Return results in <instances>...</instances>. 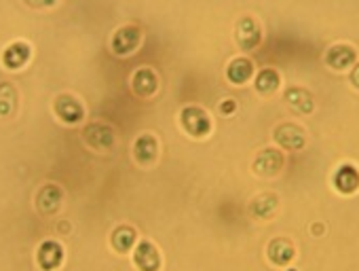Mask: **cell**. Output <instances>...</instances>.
<instances>
[{
	"label": "cell",
	"mask_w": 359,
	"mask_h": 271,
	"mask_svg": "<svg viewBox=\"0 0 359 271\" xmlns=\"http://www.w3.org/2000/svg\"><path fill=\"white\" fill-rule=\"evenodd\" d=\"M83 140L89 149L97 153H108L116 145V129L104 121H95L83 129Z\"/></svg>",
	"instance_id": "obj_1"
},
{
	"label": "cell",
	"mask_w": 359,
	"mask_h": 271,
	"mask_svg": "<svg viewBox=\"0 0 359 271\" xmlns=\"http://www.w3.org/2000/svg\"><path fill=\"white\" fill-rule=\"evenodd\" d=\"M180 123H182L184 131L193 138H205L214 129V121L201 106H184L180 112Z\"/></svg>",
	"instance_id": "obj_2"
},
{
	"label": "cell",
	"mask_w": 359,
	"mask_h": 271,
	"mask_svg": "<svg viewBox=\"0 0 359 271\" xmlns=\"http://www.w3.org/2000/svg\"><path fill=\"white\" fill-rule=\"evenodd\" d=\"M140 43H142V30H140V26L127 24V26H121L112 34L110 47H112V53L114 55L125 58V55H131L140 47Z\"/></svg>",
	"instance_id": "obj_3"
},
{
	"label": "cell",
	"mask_w": 359,
	"mask_h": 271,
	"mask_svg": "<svg viewBox=\"0 0 359 271\" xmlns=\"http://www.w3.org/2000/svg\"><path fill=\"white\" fill-rule=\"evenodd\" d=\"M235 41L241 51H254L262 43V28L256 22V18L245 15L235 26Z\"/></svg>",
	"instance_id": "obj_4"
},
{
	"label": "cell",
	"mask_w": 359,
	"mask_h": 271,
	"mask_svg": "<svg viewBox=\"0 0 359 271\" xmlns=\"http://www.w3.org/2000/svg\"><path fill=\"white\" fill-rule=\"evenodd\" d=\"M285 166V155L279 151V149H273V147H266L262 149L254 161H252V170L258 174V176H264V178H271V176H277Z\"/></svg>",
	"instance_id": "obj_5"
},
{
	"label": "cell",
	"mask_w": 359,
	"mask_h": 271,
	"mask_svg": "<svg viewBox=\"0 0 359 271\" xmlns=\"http://www.w3.org/2000/svg\"><path fill=\"white\" fill-rule=\"evenodd\" d=\"M275 143L281 147V151H300L306 145V133L296 123H281L273 131Z\"/></svg>",
	"instance_id": "obj_6"
},
{
	"label": "cell",
	"mask_w": 359,
	"mask_h": 271,
	"mask_svg": "<svg viewBox=\"0 0 359 271\" xmlns=\"http://www.w3.org/2000/svg\"><path fill=\"white\" fill-rule=\"evenodd\" d=\"M53 110H55V114L60 117V121L66 123V125H79V123L85 119V108H83V104H81L74 95H70V93L57 95L55 102H53Z\"/></svg>",
	"instance_id": "obj_7"
},
{
	"label": "cell",
	"mask_w": 359,
	"mask_h": 271,
	"mask_svg": "<svg viewBox=\"0 0 359 271\" xmlns=\"http://www.w3.org/2000/svg\"><path fill=\"white\" fill-rule=\"evenodd\" d=\"M133 159L142 168L154 166V161L158 159V143L154 138V133L144 131L137 136L135 143H133Z\"/></svg>",
	"instance_id": "obj_8"
},
{
	"label": "cell",
	"mask_w": 359,
	"mask_h": 271,
	"mask_svg": "<svg viewBox=\"0 0 359 271\" xmlns=\"http://www.w3.org/2000/svg\"><path fill=\"white\" fill-rule=\"evenodd\" d=\"M133 265L137 271H161L163 258L158 248L150 239L140 242L133 250Z\"/></svg>",
	"instance_id": "obj_9"
},
{
	"label": "cell",
	"mask_w": 359,
	"mask_h": 271,
	"mask_svg": "<svg viewBox=\"0 0 359 271\" xmlns=\"http://www.w3.org/2000/svg\"><path fill=\"white\" fill-rule=\"evenodd\" d=\"M332 187L340 195H353L359 191V170L353 164H342L332 174Z\"/></svg>",
	"instance_id": "obj_10"
},
{
	"label": "cell",
	"mask_w": 359,
	"mask_h": 271,
	"mask_svg": "<svg viewBox=\"0 0 359 271\" xmlns=\"http://www.w3.org/2000/svg\"><path fill=\"white\" fill-rule=\"evenodd\" d=\"M64 263V246L55 239H45L36 250V265L43 271H57Z\"/></svg>",
	"instance_id": "obj_11"
},
{
	"label": "cell",
	"mask_w": 359,
	"mask_h": 271,
	"mask_svg": "<svg viewBox=\"0 0 359 271\" xmlns=\"http://www.w3.org/2000/svg\"><path fill=\"white\" fill-rule=\"evenodd\" d=\"M131 91L137 98H152L158 91V77L150 66H140L131 74Z\"/></svg>",
	"instance_id": "obj_12"
},
{
	"label": "cell",
	"mask_w": 359,
	"mask_h": 271,
	"mask_svg": "<svg viewBox=\"0 0 359 271\" xmlns=\"http://www.w3.org/2000/svg\"><path fill=\"white\" fill-rule=\"evenodd\" d=\"M266 258L275 267H287L296 258V246L287 237H273L266 246Z\"/></svg>",
	"instance_id": "obj_13"
},
{
	"label": "cell",
	"mask_w": 359,
	"mask_h": 271,
	"mask_svg": "<svg viewBox=\"0 0 359 271\" xmlns=\"http://www.w3.org/2000/svg\"><path fill=\"white\" fill-rule=\"evenodd\" d=\"M325 64L332 68V70H348L357 64V51L351 47V45H344V43H338V45H332L325 53Z\"/></svg>",
	"instance_id": "obj_14"
},
{
	"label": "cell",
	"mask_w": 359,
	"mask_h": 271,
	"mask_svg": "<svg viewBox=\"0 0 359 271\" xmlns=\"http://www.w3.org/2000/svg\"><path fill=\"white\" fill-rule=\"evenodd\" d=\"M62 201H64V191H62V187H57L53 183L45 185L36 195V208L45 216L55 214L62 208Z\"/></svg>",
	"instance_id": "obj_15"
},
{
	"label": "cell",
	"mask_w": 359,
	"mask_h": 271,
	"mask_svg": "<svg viewBox=\"0 0 359 271\" xmlns=\"http://www.w3.org/2000/svg\"><path fill=\"white\" fill-rule=\"evenodd\" d=\"M32 58V47L24 41H18V43H11L5 51H3V66L7 70H20L24 68Z\"/></svg>",
	"instance_id": "obj_16"
},
{
	"label": "cell",
	"mask_w": 359,
	"mask_h": 271,
	"mask_svg": "<svg viewBox=\"0 0 359 271\" xmlns=\"http://www.w3.org/2000/svg\"><path fill=\"white\" fill-rule=\"evenodd\" d=\"M283 100L298 114H311L313 108H315V98L304 87H287L285 93H283Z\"/></svg>",
	"instance_id": "obj_17"
},
{
	"label": "cell",
	"mask_w": 359,
	"mask_h": 271,
	"mask_svg": "<svg viewBox=\"0 0 359 271\" xmlns=\"http://www.w3.org/2000/svg\"><path fill=\"white\" fill-rule=\"evenodd\" d=\"M279 197L275 193H260L250 201V214L256 220H269L277 214Z\"/></svg>",
	"instance_id": "obj_18"
},
{
	"label": "cell",
	"mask_w": 359,
	"mask_h": 271,
	"mask_svg": "<svg viewBox=\"0 0 359 271\" xmlns=\"http://www.w3.org/2000/svg\"><path fill=\"white\" fill-rule=\"evenodd\" d=\"M135 242H137V231L133 227H129V225H118L112 231V235H110V246L118 254L131 252L133 246H135Z\"/></svg>",
	"instance_id": "obj_19"
},
{
	"label": "cell",
	"mask_w": 359,
	"mask_h": 271,
	"mask_svg": "<svg viewBox=\"0 0 359 271\" xmlns=\"http://www.w3.org/2000/svg\"><path fill=\"white\" fill-rule=\"evenodd\" d=\"M254 77V62L248 58H235L226 66V79L233 85H245Z\"/></svg>",
	"instance_id": "obj_20"
},
{
	"label": "cell",
	"mask_w": 359,
	"mask_h": 271,
	"mask_svg": "<svg viewBox=\"0 0 359 271\" xmlns=\"http://www.w3.org/2000/svg\"><path fill=\"white\" fill-rule=\"evenodd\" d=\"M254 87L260 95H273L279 87H281V77L275 68H262L256 74Z\"/></svg>",
	"instance_id": "obj_21"
},
{
	"label": "cell",
	"mask_w": 359,
	"mask_h": 271,
	"mask_svg": "<svg viewBox=\"0 0 359 271\" xmlns=\"http://www.w3.org/2000/svg\"><path fill=\"white\" fill-rule=\"evenodd\" d=\"M18 108V89L11 83H0V117H9Z\"/></svg>",
	"instance_id": "obj_22"
},
{
	"label": "cell",
	"mask_w": 359,
	"mask_h": 271,
	"mask_svg": "<svg viewBox=\"0 0 359 271\" xmlns=\"http://www.w3.org/2000/svg\"><path fill=\"white\" fill-rule=\"evenodd\" d=\"M237 100L235 98H226V100H222L220 104H218V110L222 112V114H226V117H231V114H235L237 112Z\"/></svg>",
	"instance_id": "obj_23"
},
{
	"label": "cell",
	"mask_w": 359,
	"mask_h": 271,
	"mask_svg": "<svg viewBox=\"0 0 359 271\" xmlns=\"http://www.w3.org/2000/svg\"><path fill=\"white\" fill-rule=\"evenodd\" d=\"M26 3L34 9H49L57 3V0H26Z\"/></svg>",
	"instance_id": "obj_24"
},
{
	"label": "cell",
	"mask_w": 359,
	"mask_h": 271,
	"mask_svg": "<svg viewBox=\"0 0 359 271\" xmlns=\"http://www.w3.org/2000/svg\"><path fill=\"white\" fill-rule=\"evenodd\" d=\"M348 79H351V85H353L355 89H359V62L351 68V77H348Z\"/></svg>",
	"instance_id": "obj_25"
},
{
	"label": "cell",
	"mask_w": 359,
	"mask_h": 271,
	"mask_svg": "<svg viewBox=\"0 0 359 271\" xmlns=\"http://www.w3.org/2000/svg\"><path fill=\"white\" fill-rule=\"evenodd\" d=\"M323 229H325V227H323L321 223H313V225H311V233H313L315 237L323 235Z\"/></svg>",
	"instance_id": "obj_26"
},
{
	"label": "cell",
	"mask_w": 359,
	"mask_h": 271,
	"mask_svg": "<svg viewBox=\"0 0 359 271\" xmlns=\"http://www.w3.org/2000/svg\"><path fill=\"white\" fill-rule=\"evenodd\" d=\"M287 271H298V269H287Z\"/></svg>",
	"instance_id": "obj_27"
}]
</instances>
